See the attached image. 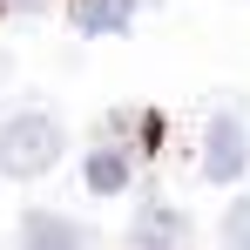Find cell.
<instances>
[{"instance_id":"cell-1","label":"cell","mask_w":250,"mask_h":250,"mask_svg":"<svg viewBox=\"0 0 250 250\" xmlns=\"http://www.w3.org/2000/svg\"><path fill=\"white\" fill-rule=\"evenodd\" d=\"M61 156H68V128L54 122L47 108H21V115L0 122V176L34 183V176H47Z\"/></svg>"},{"instance_id":"cell-2","label":"cell","mask_w":250,"mask_h":250,"mask_svg":"<svg viewBox=\"0 0 250 250\" xmlns=\"http://www.w3.org/2000/svg\"><path fill=\"white\" fill-rule=\"evenodd\" d=\"M244 169H250V122L237 108H216L203 128V176L209 183H237Z\"/></svg>"},{"instance_id":"cell-3","label":"cell","mask_w":250,"mask_h":250,"mask_svg":"<svg viewBox=\"0 0 250 250\" xmlns=\"http://www.w3.org/2000/svg\"><path fill=\"white\" fill-rule=\"evenodd\" d=\"M128 176H135V156H128V149H115V142L88 149V163H82V183L95 189V196H122Z\"/></svg>"},{"instance_id":"cell-4","label":"cell","mask_w":250,"mask_h":250,"mask_svg":"<svg viewBox=\"0 0 250 250\" xmlns=\"http://www.w3.org/2000/svg\"><path fill=\"white\" fill-rule=\"evenodd\" d=\"M183 237H189V223H183L169 203H149L142 216H135V230H128L135 250H183Z\"/></svg>"},{"instance_id":"cell-5","label":"cell","mask_w":250,"mask_h":250,"mask_svg":"<svg viewBox=\"0 0 250 250\" xmlns=\"http://www.w3.org/2000/svg\"><path fill=\"white\" fill-rule=\"evenodd\" d=\"M21 244L27 250H88V237H82V223H68V216H54V209H27Z\"/></svg>"},{"instance_id":"cell-6","label":"cell","mask_w":250,"mask_h":250,"mask_svg":"<svg viewBox=\"0 0 250 250\" xmlns=\"http://www.w3.org/2000/svg\"><path fill=\"white\" fill-rule=\"evenodd\" d=\"M68 14H75L82 34H128L135 0H68Z\"/></svg>"},{"instance_id":"cell-7","label":"cell","mask_w":250,"mask_h":250,"mask_svg":"<svg viewBox=\"0 0 250 250\" xmlns=\"http://www.w3.org/2000/svg\"><path fill=\"white\" fill-rule=\"evenodd\" d=\"M223 250H250V196L223 209Z\"/></svg>"},{"instance_id":"cell-8","label":"cell","mask_w":250,"mask_h":250,"mask_svg":"<svg viewBox=\"0 0 250 250\" xmlns=\"http://www.w3.org/2000/svg\"><path fill=\"white\" fill-rule=\"evenodd\" d=\"M41 0H0V14H34Z\"/></svg>"}]
</instances>
